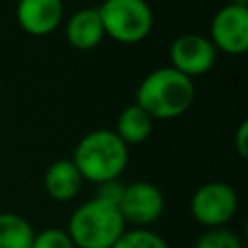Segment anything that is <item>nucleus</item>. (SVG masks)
<instances>
[{
    "label": "nucleus",
    "instance_id": "obj_2",
    "mask_svg": "<svg viewBox=\"0 0 248 248\" xmlns=\"http://www.w3.org/2000/svg\"><path fill=\"white\" fill-rule=\"evenodd\" d=\"M130 159L128 145L108 128H97L87 132L74 147L72 163L79 170L83 180L103 184L118 180L126 170Z\"/></svg>",
    "mask_w": 248,
    "mask_h": 248
},
{
    "label": "nucleus",
    "instance_id": "obj_6",
    "mask_svg": "<svg viewBox=\"0 0 248 248\" xmlns=\"http://www.w3.org/2000/svg\"><path fill=\"white\" fill-rule=\"evenodd\" d=\"M118 211L126 225H134V229H147L163 215L165 196L153 182L136 180L124 186Z\"/></svg>",
    "mask_w": 248,
    "mask_h": 248
},
{
    "label": "nucleus",
    "instance_id": "obj_14",
    "mask_svg": "<svg viewBox=\"0 0 248 248\" xmlns=\"http://www.w3.org/2000/svg\"><path fill=\"white\" fill-rule=\"evenodd\" d=\"M112 248H169L165 238L151 229H126Z\"/></svg>",
    "mask_w": 248,
    "mask_h": 248
},
{
    "label": "nucleus",
    "instance_id": "obj_15",
    "mask_svg": "<svg viewBox=\"0 0 248 248\" xmlns=\"http://www.w3.org/2000/svg\"><path fill=\"white\" fill-rule=\"evenodd\" d=\"M194 248H244L240 236L227 229V227H217V229H205L194 244Z\"/></svg>",
    "mask_w": 248,
    "mask_h": 248
},
{
    "label": "nucleus",
    "instance_id": "obj_7",
    "mask_svg": "<svg viewBox=\"0 0 248 248\" xmlns=\"http://www.w3.org/2000/svg\"><path fill=\"white\" fill-rule=\"evenodd\" d=\"M215 50L244 54L248 50V6L227 4L215 12L209 23V37Z\"/></svg>",
    "mask_w": 248,
    "mask_h": 248
},
{
    "label": "nucleus",
    "instance_id": "obj_8",
    "mask_svg": "<svg viewBox=\"0 0 248 248\" xmlns=\"http://www.w3.org/2000/svg\"><path fill=\"white\" fill-rule=\"evenodd\" d=\"M170 66L188 78L207 74L217 60V50L211 41L200 33H184L176 37L169 50Z\"/></svg>",
    "mask_w": 248,
    "mask_h": 248
},
{
    "label": "nucleus",
    "instance_id": "obj_10",
    "mask_svg": "<svg viewBox=\"0 0 248 248\" xmlns=\"http://www.w3.org/2000/svg\"><path fill=\"white\" fill-rule=\"evenodd\" d=\"M66 39L76 50H91L105 39V27L99 16V8L89 6L74 12L64 25Z\"/></svg>",
    "mask_w": 248,
    "mask_h": 248
},
{
    "label": "nucleus",
    "instance_id": "obj_1",
    "mask_svg": "<svg viewBox=\"0 0 248 248\" xmlns=\"http://www.w3.org/2000/svg\"><path fill=\"white\" fill-rule=\"evenodd\" d=\"M194 97V79L180 74L172 66L149 72L136 89V105H140L153 120L182 116L192 107Z\"/></svg>",
    "mask_w": 248,
    "mask_h": 248
},
{
    "label": "nucleus",
    "instance_id": "obj_12",
    "mask_svg": "<svg viewBox=\"0 0 248 248\" xmlns=\"http://www.w3.org/2000/svg\"><path fill=\"white\" fill-rule=\"evenodd\" d=\"M153 124H155V120L140 105L132 103L120 110V114L116 118L114 134L130 147V145L143 143L151 136Z\"/></svg>",
    "mask_w": 248,
    "mask_h": 248
},
{
    "label": "nucleus",
    "instance_id": "obj_9",
    "mask_svg": "<svg viewBox=\"0 0 248 248\" xmlns=\"http://www.w3.org/2000/svg\"><path fill=\"white\" fill-rule=\"evenodd\" d=\"M64 19L62 0H17L16 21L31 37L54 33Z\"/></svg>",
    "mask_w": 248,
    "mask_h": 248
},
{
    "label": "nucleus",
    "instance_id": "obj_3",
    "mask_svg": "<svg viewBox=\"0 0 248 248\" xmlns=\"http://www.w3.org/2000/svg\"><path fill=\"white\" fill-rule=\"evenodd\" d=\"M126 231L118 205L101 198L83 202L68 221V236L76 248H112Z\"/></svg>",
    "mask_w": 248,
    "mask_h": 248
},
{
    "label": "nucleus",
    "instance_id": "obj_18",
    "mask_svg": "<svg viewBox=\"0 0 248 248\" xmlns=\"http://www.w3.org/2000/svg\"><path fill=\"white\" fill-rule=\"evenodd\" d=\"M234 149L242 159L248 157V122L246 120H242L234 132Z\"/></svg>",
    "mask_w": 248,
    "mask_h": 248
},
{
    "label": "nucleus",
    "instance_id": "obj_11",
    "mask_svg": "<svg viewBox=\"0 0 248 248\" xmlns=\"http://www.w3.org/2000/svg\"><path fill=\"white\" fill-rule=\"evenodd\" d=\"M81 184H83V178L76 169V165L72 163V159H58L50 163L43 178L45 192L48 194V198L56 202L74 200L81 190Z\"/></svg>",
    "mask_w": 248,
    "mask_h": 248
},
{
    "label": "nucleus",
    "instance_id": "obj_13",
    "mask_svg": "<svg viewBox=\"0 0 248 248\" xmlns=\"http://www.w3.org/2000/svg\"><path fill=\"white\" fill-rule=\"evenodd\" d=\"M35 231L31 223L12 211L0 213V248H31Z\"/></svg>",
    "mask_w": 248,
    "mask_h": 248
},
{
    "label": "nucleus",
    "instance_id": "obj_16",
    "mask_svg": "<svg viewBox=\"0 0 248 248\" xmlns=\"http://www.w3.org/2000/svg\"><path fill=\"white\" fill-rule=\"evenodd\" d=\"M31 248H76V246H74V242L66 231L50 227V229H45L41 232H35Z\"/></svg>",
    "mask_w": 248,
    "mask_h": 248
},
{
    "label": "nucleus",
    "instance_id": "obj_17",
    "mask_svg": "<svg viewBox=\"0 0 248 248\" xmlns=\"http://www.w3.org/2000/svg\"><path fill=\"white\" fill-rule=\"evenodd\" d=\"M124 186L120 180H108V182H103L99 184V190H97V198L108 202V203H114L118 205L120 198H122V192H124Z\"/></svg>",
    "mask_w": 248,
    "mask_h": 248
},
{
    "label": "nucleus",
    "instance_id": "obj_4",
    "mask_svg": "<svg viewBox=\"0 0 248 248\" xmlns=\"http://www.w3.org/2000/svg\"><path fill=\"white\" fill-rule=\"evenodd\" d=\"M97 8L105 35L116 43H140L153 29L155 16L147 0H103Z\"/></svg>",
    "mask_w": 248,
    "mask_h": 248
},
{
    "label": "nucleus",
    "instance_id": "obj_5",
    "mask_svg": "<svg viewBox=\"0 0 248 248\" xmlns=\"http://www.w3.org/2000/svg\"><path fill=\"white\" fill-rule=\"evenodd\" d=\"M238 209L236 190L221 180H211L202 184L190 200L192 217L205 229L225 227Z\"/></svg>",
    "mask_w": 248,
    "mask_h": 248
}]
</instances>
